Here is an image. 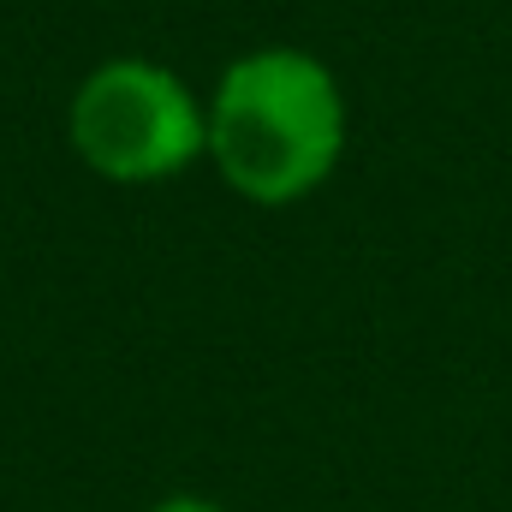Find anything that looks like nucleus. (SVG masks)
<instances>
[{
	"label": "nucleus",
	"instance_id": "1",
	"mask_svg": "<svg viewBox=\"0 0 512 512\" xmlns=\"http://www.w3.org/2000/svg\"><path fill=\"white\" fill-rule=\"evenodd\" d=\"M346 155V96L328 60L292 42L239 54L209 90V161L233 197L286 209L316 197Z\"/></svg>",
	"mask_w": 512,
	"mask_h": 512
},
{
	"label": "nucleus",
	"instance_id": "2",
	"mask_svg": "<svg viewBox=\"0 0 512 512\" xmlns=\"http://www.w3.org/2000/svg\"><path fill=\"white\" fill-rule=\"evenodd\" d=\"M72 155L108 185H161L209 155V102L161 60H102L66 108Z\"/></svg>",
	"mask_w": 512,
	"mask_h": 512
},
{
	"label": "nucleus",
	"instance_id": "3",
	"mask_svg": "<svg viewBox=\"0 0 512 512\" xmlns=\"http://www.w3.org/2000/svg\"><path fill=\"white\" fill-rule=\"evenodd\" d=\"M149 512H227L221 501H203V495H167V501H155Z\"/></svg>",
	"mask_w": 512,
	"mask_h": 512
}]
</instances>
